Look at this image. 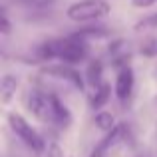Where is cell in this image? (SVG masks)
<instances>
[{"instance_id": "6da1fadb", "label": "cell", "mask_w": 157, "mask_h": 157, "mask_svg": "<svg viewBox=\"0 0 157 157\" xmlns=\"http://www.w3.org/2000/svg\"><path fill=\"white\" fill-rule=\"evenodd\" d=\"M88 42L86 38L74 34L68 36V38H62V40H52V42L42 44L40 48V56L48 58V60H62L64 64H76V62H82L88 58Z\"/></svg>"}, {"instance_id": "7a4b0ae2", "label": "cell", "mask_w": 157, "mask_h": 157, "mask_svg": "<svg viewBox=\"0 0 157 157\" xmlns=\"http://www.w3.org/2000/svg\"><path fill=\"white\" fill-rule=\"evenodd\" d=\"M8 123H10V129L16 133V137L32 151V153L40 155L46 151V141L42 139V135L26 121L20 113H8Z\"/></svg>"}, {"instance_id": "3957f363", "label": "cell", "mask_w": 157, "mask_h": 157, "mask_svg": "<svg viewBox=\"0 0 157 157\" xmlns=\"http://www.w3.org/2000/svg\"><path fill=\"white\" fill-rule=\"evenodd\" d=\"M109 4L105 0H80L68 6L66 14L74 22H96L109 14Z\"/></svg>"}, {"instance_id": "277c9868", "label": "cell", "mask_w": 157, "mask_h": 157, "mask_svg": "<svg viewBox=\"0 0 157 157\" xmlns=\"http://www.w3.org/2000/svg\"><path fill=\"white\" fill-rule=\"evenodd\" d=\"M26 105H28V109L32 111V115H34L36 119H40V121H44V123L54 121L50 94L46 96V94L38 92V90H30L28 96H26Z\"/></svg>"}, {"instance_id": "5b68a950", "label": "cell", "mask_w": 157, "mask_h": 157, "mask_svg": "<svg viewBox=\"0 0 157 157\" xmlns=\"http://www.w3.org/2000/svg\"><path fill=\"white\" fill-rule=\"evenodd\" d=\"M42 74L52 76V78H60V80H66V82H70L74 88L84 90V80H82L80 72H76V70H74L70 64H64V62H62V64L44 66V68H42Z\"/></svg>"}, {"instance_id": "8992f818", "label": "cell", "mask_w": 157, "mask_h": 157, "mask_svg": "<svg viewBox=\"0 0 157 157\" xmlns=\"http://www.w3.org/2000/svg\"><path fill=\"white\" fill-rule=\"evenodd\" d=\"M133 86H135V76H133V70L129 66H123L117 74V80H115V96L117 100H127L133 92Z\"/></svg>"}, {"instance_id": "52a82bcc", "label": "cell", "mask_w": 157, "mask_h": 157, "mask_svg": "<svg viewBox=\"0 0 157 157\" xmlns=\"http://www.w3.org/2000/svg\"><path fill=\"white\" fill-rule=\"evenodd\" d=\"M50 104H52V117H54V123L62 127H68L72 123V113H70L68 105L56 96V94H50Z\"/></svg>"}, {"instance_id": "ba28073f", "label": "cell", "mask_w": 157, "mask_h": 157, "mask_svg": "<svg viewBox=\"0 0 157 157\" xmlns=\"http://www.w3.org/2000/svg\"><path fill=\"white\" fill-rule=\"evenodd\" d=\"M16 90H18V80H16L14 76H10V74L2 76V82H0V94H2V104L4 105L14 98Z\"/></svg>"}, {"instance_id": "9c48e42d", "label": "cell", "mask_w": 157, "mask_h": 157, "mask_svg": "<svg viewBox=\"0 0 157 157\" xmlns=\"http://www.w3.org/2000/svg\"><path fill=\"white\" fill-rule=\"evenodd\" d=\"M101 74H104V66H101L100 60H94V62H90V64H88L86 78H88V82L94 86V88L101 86Z\"/></svg>"}, {"instance_id": "30bf717a", "label": "cell", "mask_w": 157, "mask_h": 157, "mask_svg": "<svg viewBox=\"0 0 157 157\" xmlns=\"http://www.w3.org/2000/svg\"><path fill=\"white\" fill-rule=\"evenodd\" d=\"M109 96H111V88L107 84L98 86V88H96V94H94V98H92V107H94V109H101V107L107 104Z\"/></svg>"}, {"instance_id": "8fae6325", "label": "cell", "mask_w": 157, "mask_h": 157, "mask_svg": "<svg viewBox=\"0 0 157 157\" xmlns=\"http://www.w3.org/2000/svg\"><path fill=\"white\" fill-rule=\"evenodd\" d=\"M94 121H96V125L100 127V129H104V131H111L115 127V117L109 113V111H98L96 117H94Z\"/></svg>"}, {"instance_id": "7c38bea8", "label": "cell", "mask_w": 157, "mask_h": 157, "mask_svg": "<svg viewBox=\"0 0 157 157\" xmlns=\"http://www.w3.org/2000/svg\"><path fill=\"white\" fill-rule=\"evenodd\" d=\"M153 28H157V12H155V14H147L145 18H141L137 24H135V30H137V32L153 30Z\"/></svg>"}, {"instance_id": "4fadbf2b", "label": "cell", "mask_w": 157, "mask_h": 157, "mask_svg": "<svg viewBox=\"0 0 157 157\" xmlns=\"http://www.w3.org/2000/svg\"><path fill=\"white\" fill-rule=\"evenodd\" d=\"M109 34V32L105 30V28H86V30H80L78 32V36H82V38H105V36Z\"/></svg>"}, {"instance_id": "5bb4252c", "label": "cell", "mask_w": 157, "mask_h": 157, "mask_svg": "<svg viewBox=\"0 0 157 157\" xmlns=\"http://www.w3.org/2000/svg\"><path fill=\"white\" fill-rule=\"evenodd\" d=\"M14 2L30 6V8H46V6H52L56 0H14Z\"/></svg>"}, {"instance_id": "9a60e30c", "label": "cell", "mask_w": 157, "mask_h": 157, "mask_svg": "<svg viewBox=\"0 0 157 157\" xmlns=\"http://www.w3.org/2000/svg\"><path fill=\"white\" fill-rule=\"evenodd\" d=\"M135 8H151L153 4H157V0H131Z\"/></svg>"}, {"instance_id": "2e32d148", "label": "cell", "mask_w": 157, "mask_h": 157, "mask_svg": "<svg viewBox=\"0 0 157 157\" xmlns=\"http://www.w3.org/2000/svg\"><path fill=\"white\" fill-rule=\"evenodd\" d=\"M48 157H64V153H62V149L54 143V145H50V149H48Z\"/></svg>"}, {"instance_id": "e0dca14e", "label": "cell", "mask_w": 157, "mask_h": 157, "mask_svg": "<svg viewBox=\"0 0 157 157\" xmlns=\"http://www.w3.org/2000/svg\"><path fill=\"white\" fill-rule=\"evenodd\" d=\"M10 32V22H8L6 14H2V34H8Z\"/></svg>"}, {"instance_id": "ac0fdd59", "label": "cell", "mask_w": 157, "mask_h": 157, "mask_svg": "<svg viewBox=\"0 0 157 157\" xmlns=\"http://www.w3.org/2000/svg\"><path fill=\"white\" fill-rule=\"evenodd\" d=\"M90 157H104V149H101V147H98V149L94 151V153L90 155Z\"/></svg>"}, {"instance_id": "d6986e66", "label": "cell", "mask_w": 157, "mask_h": 157, "mask_svg": "<svg viewBox=\"0 0 157 157\" xmlns=\"http://www.w3.org/2000/svg\"><path fill=\"white\" fill-rule=\"evenodd\" d=\"M139 157H149V155H147V153H145V155H139Z\"/></svg>"}]
</instances>
